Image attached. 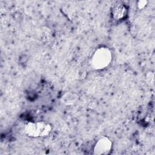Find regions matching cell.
Masks as SVG:
<instances>
[{
	"label": "cell",
	"instance_id": "6da1fadb",
	"mask_svg": "<svg viewBox=\"0 0 155 155\" xmlns=\"http://www.w3.org/2000/svg\"><path fill=\"white\" fill-rule=\"evenodd\" d=\"M112 61L111 50L106 46H101L93 52L90 59V64L93 69L101 70L109 66Z\"/></svg>",
	"mask_w": 155,
	"mask_h": 155
},
{
	"label": "cell",
	"instance_id": "7a4b0ae2",
	"mask_svg": "<svg viewBox=\"0 0 155 155\" xmlns=\"http://www.w3.org/2000/svg\"><path fill=\"white\" fill-rule=\"evenodd\" d=\"M24 132L29 137H45L51 133V126L45 121L30 122L25 125Z\"/></svg>",
	"mask_w": 155,
	"mask_h": 155
},
{
	"label": "cell",
	"instance_id": "3957f363",
	"mask_svg": "<svg viewBox=\"0 0 155 155\" xmlns=\"http://www.w3.org/2000/svg\"><path fill=\"white\" fill-rule=\"evenodd\" d=\"M113 147L111 140L108 137H102L99 139L95 143L93 148V153L96 155L108 154Z\"/></svg>",
	"mask_w": 155,
	"mask_h": 155
},
{
	"label": "cell",
	"instance_id": "277c9868",
	"mask_svg": "<svg viewBox=\"0 0 155 155\" xmlns=\"http://www.w3.org/2000/svg\"><path fill=\"white\" fill-rule=\"evenodd\" d=\"M127 9L123 5H118L116 6L112 12L113 16L115 19H120L125 17L127 15Z\"/></svg>",
	"mask_w": 155,
	"mask_h": 155
},
{
	"label": "cell",
	"instance_id": "5b68a950",
	"mask_svg": "<svg viewBox=\"0 0 155 155\" xmlns=\"http://www.w3.org/2000/svg\"><path fill=\"white\" fill-rule=\"evenodd\" d=\"M66 95L68 97V99H64V103H66L67 104H73V102H74L76 99H77V96L72 94V93H67Z\"/></svg>",
	"mask_w": 155,
	"mask_h": 155
},
{
	"label": "cell",
	"instance_id": "8992f818",
	"mask_svg": "<svg viewBox=\"0 0 155 155\" xmlns=\"http://www.w3.org/2000/svg\"><path fill=\"white\" fill-rule=\"evenodd\" d=\"M147 4V1H145V0H140V1H137V7L139 9L143 8L146 6Z\"/></svg>",
	"mask_w": 155,
	"mask_h": 155
}]
</instances>
